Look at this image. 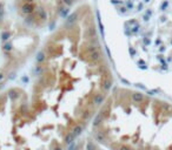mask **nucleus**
<instances>
[{"instance_id": "7ed1b4c3", "label": "nucleus", "mask_w": 172, "mask_h": 150, "mask_svg": "<svg viewBox=\"0 0 172 150\" xmlns=\"http://www.w3.org/2000/svg\"><path fill=\"white\" fill-rule=\"evenodd\" d=\"M0 150H61L32 119L14 81L0 89Z\"/></svg>"}, {"instance_id": "39448f33", "label": "nucleus", "mask_w": 172, "mask_h": 150, "mask_svg": "<svg viewBox=\"0 0 172 150\" xmlns=\"http://www.w3.org/2000/svg\"><path fill=\"white\" fill-rule=\"evenodd\" d=\"M68 150H107V149L98 144L87 134H84Z\"/></svg>"}, {"instance_id": "f257e3e1", "label": "nucleus", "mask_w": 172, "mask_h": 150, "mask_svg": "<svg viewBox=\"0 0 172 150\" xmlns=\"http://www.w3.org/2000/svg\"><path fill=\"white\" fill-rule=\"evenodd\" d=\"M30 115L60 149L89 130L114 87L96 8L85 1L51 28L19 79Z\"/></svg>"}, {"instance_id": "f03ea898", "label": "nucleus", "mask_w": 172, "mask_h": 150, "mask_svg": "<svg viewBox=\"0 0 172 150\" xmlns=\"http://www.w3.org/2000/svg\"><path fill=\"white\" fill-rule=\"evenodd\" d=\"M87 135L107 150H172V102L114 85Z\"/></svg>"}, {"instance_id": "20e7f679", "label": "nucleus", "mask_w": 172, "mask_h": 150, "mask_svg": "<svg viewBox=\"0 0 172 150\" xmlns=\"http://www.w3.org/2000/svg\"><path fill=\"white\" fill-rule=\"evenodd\" d=\"M87 0H12L14 19L32 31L54 27Z\"/></svg>"}]
</instances>
